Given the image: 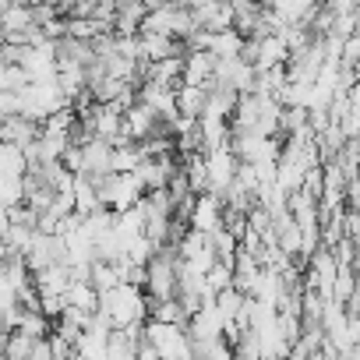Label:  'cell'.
Returning a JSON list of instances; mask_svg holds the SVG:
<instances>
[{"label": "cell", "instance_id": "obj_1", "mask_svg": "<svg viewBox=\"0 0 360 360\" xmlns=\"http://www.w3.org/2000/svg\"><path fill=\"white\" fill-rule=\"evenodd\" d=\"M96 311L110 321V328H124L134 321H145V290L134 283H117L99 293Z\"/></svg>", "mask_w": 360, "mask_h": 360}, {"label": "cell", "instance_id": "obj_2", "mask_svg": "<svg viewBox=\"0 0 360 360\" xmlns=\"http://www.w3.org/2000/svg\"><path fill=\"white\" fill-rule=\"evenodd\" d=\"M60 106H68V96L60 92L57 78H50V82H25L18 89V113H25L36 124H43Z\"/></svg>", "mask_w": 360, "mask_h": 360}, {"label": "cell", "instance_id": "obj_3", "mask_svg": "<svg viewBox=\"0 0 360 360\" xmlns=\"http://www.w3.org/2000/svg\"><path fill=\"white\" fill-rule=\"evenodd\" d=\"M141 335L155 346V353L162 360L176 356V360H188L191 356V339H188V328L176 325V321H155V318H145L141 321Z\"/></svg>", "mask_w": 360, "mask_h": 360}, {"label": "cell", "instance_id": "obj_4", "mask_svg": "<svg viewBox=\"0 0 360 360\" xmlns=\"http://www.w3.org/2000/svg\"><path fill=\"white\" fill-rule=\"evenodd\" d=\"M141 184H138V176L134 173H106V176H99L96 180V195H99V205L103 209H110V212H124V209H131L138 198H141Z\"/></svg>", "mask_w": 360, "mask_h": 360}, {"label": "cell", "instance_id": "obj_5", "mask_svg": "<svg viewBox=\"0 0 360 360\" xmlns=\"http://www.w3.org/2000/svg\"><path fill=\"white\" fill-rule=\"evenodd\" d=\"M202 159H205V173H209V191H212V195H223L226 184L233 180V173H237V155H233V148H230V145H216V148L202 152Z\"/></svg>", "mask_w": 360, "mask_h": 360}, {"label": "cell", "instance_id": "obj_6", "mask_svg": "<svg viewBox=\"0 0 360 360\" xmlns=\"http://www.w3.org/2000/svg\"><path fill=\"white\" fill-rule=\"evenodd\" d=\"M155 131H166L169 134V127H166V120H159L145 103H131V106H124V127H120V134L127 138V141H141V138H148V134H155Z\"/></svg>", "mask_w": 360, "mask_h": 360}, {"label": "cell", "instance_id": "obj_7", "mask_svg": "<svg viewBox=\"0 0 360 360\" xmlns=\"http://www.w3.org/2000/svg\"><path fill=\"white\" fill-rule=\"evenodd\" d=\"M212 82H216V85H226V89H233V92H251L255 68H251L244 57H216Z\"/></svg>", "mask_w": 360, "mask_h": 360}, {"label": "cell", "instance_id": "obj_8", "mask_svg": "<svg viewBox=\"0 0 360 360\" xmlns=\"http://www.w3.org/2000/svg\"><path fill=\"white\" fill-rule=\"evenodd\" d=\"M188 11H191L195 25L209 29V32L233 25V4L230 0H188Z\"/></svg>", "mask_w": 360, "mask_h": 360}, {"label": "cell", "instance_id": "obj_9", "mask_svg": "<svg viewBox=\"0 0 360 360\" xmlns=\"http://www.w3.org/2000/svg\"><path fill=\"white\" fill-rule=\"evenodd\" d=\"M22 258H25L29 272L46 269V265H53V262H64V240H60V233H39V230H36V237H32V244L25 248Z\"/></svg>", "mask_w": 360, "mask_h": 360}, {"label": "cell", "instance_id": "obj_10", "mask_svg": "<svg viewBox=\"0 0 360 360\" xmlns=\"http://www.w3.org/2000/svg\"><path fill=\"white\" fill-rule=\"evenodd\" d=\"M78 148H82V169H78V173H85V176H92V180L113 173V145H110V141L89 138V141H82Z\"/></svg>", "mask_w": 360, "mask_h": 360}, {"label": "cell", "instance_id": "obj_11", "mask_svg": "<svg viewBox=\"0 0 360 360\" xmlns=\"http://www.w3.org/2000/svg\"><path fill=\"white\" fill-rule=\"evenodd\" d=\"M176 169V152H169V155H152V159H141L131 173L138 176V184L145 188V191H152V188H166V176Z\"/></svg>", "mask_w": 360, "mask_h": 360}, {"label": "cell", "instance_id": "obj_12", "mask_svg": "<svg viewBox=\"0 0 360 360\" xmlns=\"http://www.w3.org/2000/svg\"><path fill=\"white\" fill-rule=\"evenodd\" d=\"M219 212H223V198L212 195V191H198L195 202H191V212H188V226L209 233V230L219 226Z\"/></svg>", "mask_w": 360, "mask_h": 360}, {"label": "cell", "instance_id": "obj_13", "mask_svg": "<svg viewBox=\"0 0 360 360\" xmlns=\"http://www.w3.org/2000/svg\"><path fill=\"white\" fill-rule=\"evenodd\" d=\"M321 0H269V11L283 18L286 25H311Z\"/></svg>", "mask_w": 360, "mask_h": 360}, {"label": "cell", "instance_id": "obj_14", "mask_svg": "<svg viewBox=\"0 0 360 360\" xmlns=\"http://www.w3.org/2000/svg\"><path fill=\"white\" fill-rule=\"evenodd\" d=\"M212 68H216V57L209 50H184V71H180V82L209 85L212 82Z\"/></svg>", "mask_w": 360, "mask_h": 360}, {"label": "cell", "instance_id": "obj_15", "mask_svg": "<svg viewBox=\"0 0 360 360\" xmlns=\"http://www.w3.org/2000/svg\"><path fill=\"white\" fill-rule=\"evenodd\" d=\"M0 134H4V141H11V145L25 148V145H32V141H36L39 124H36V120H29L25 113H11V117H0Z\"/></svg>", "mask_w": 360, "mask_h": 360}, {"label": "cell", "instance_id": "obj_16", "mask_svg": "<svg viewBox=\"0 0 360 360\" xmlns=\"http://www.w3.org/2000/svg\"><path fill=\"white\" fill-rule=\"evenodd\" d=\"M68 283H71V265H64V262H53V265L32 272V286L39 290V297L43 293H64Z\"/></svg>", "mask_w": 360, "mask_h": 360}, {"label": "cell", "instance_id": "obj_17", "mask_svg": "<svg viewBox=\"0 0 360 360\" xmlns=\"http://www.w3.org/2000/svg\"><path fill=\"white\" fill-rule=\"evenodd\" d=\"M202 106H205V85H188V82L176 85V113L180 117L198 120Z\"/></svg>", "mask_w": 360, "mask_h": 360}, {"label": "cell", "instance_id": "obj_18", "mask_svg": "<svg viewBox=\"0 0 360 360\" xmlns=\"http://www.w3.org/2000/svg\"><path fill=\"white\" fill-rule=\"evenodd\" d=\"M240 46H244V36H240L233 25L216 29V32L209 36V53H212V57H240Z\"/></svg>", "mask_w": 360, "mask_h": 360}, {"label": "cell", "instance_id": "obj_19", "mask_svg": "<svg viewBox=\"0 0 360 360\" xmlns=\"http://www.w3.org/2000/svg\"><path fill=\"white\" fill-rule=\"evenodd\" d=\"M64 304L82 307V311H96L99 293H96V286H92L89 279H75V276H71V283H68V290H64Z\"/></svg>", "mask_w": 360, "mask_h": 360}, {"label": "cell", "instance_id": "obj_20", "mask_svg": "<svg viewBox=\"0 0 360 360\" xmlns=\"http://www.w3.org/2000/svg\"><path fill=\"white\" fill-rule=\"evenodd\" d=\"M15 328H18V332H25L29 339H39V335H46V332H50V318H46L39 307H22V304H18Z\"/></svg>", "mask_w": 360, "mask_h": 360}, {"label": "cell", "instance_id": "obj_21", "mask_svg": "<svg viewBox=\"0 0 360 360\" xmlns=\"http://www.w3.org/2000/svg\"><path fill=\"white\" fill-rule=\"evenodd\" d=\"M191 356H209V360H230L233 346L226 335H209V339H191Z\"/></svg>", "mask_w": 360, "mask_h": 360}, {"label": "cell", "instance_id": "obj_22", "mask_svg": "<svg viewBox=\"0 0 360 360\" xmlns=\"http://www.w3.org/2000/svg\"><path fill=\"white\" fill-rule=\"evenodd\" d=\"M29 349H32V339L18 328H8L4 332V356L11 360H29Z\"/></svg>", "mask_w": 360, "mask_h": 360}, {"label": "cell", "instance_id": "obj_23", "mask_svg": "<svg viewBox=\"0 0 360 360\" xmlns=\"http://www.w3.org/2000/svg\"><path fill=\"white\" fill-rule=\"evenodd\" d=\"M138 162H141V152H138V145H134V141L113 145V169H117V173H131Z\"/></svg>", "mask_w": 360, "mask_h": 360}, {"label": "cell", "instance_id": "obj_24", "mask_svg": "<svg viewBox=\"0 0 360 360\" xmlns=\"http://www.w3.org/2000/svg\"><path fill=\"white\" fill-rule=\"evenodd\" d=\"M29 360H53V353H50V339H46V335H39V339H32V349H29Z\"/></svg>", "mask_w": 360, "mask_h": 360}, {"label": "cell", "instance_id": "obj_25", "mask_svg": "<svg viewBox=\"0 0 360 360\" xmlns=\"http://www.w3.org/2000/svg\"><path fill=\"white\" fill-rule=\"evenodd\" d=\"M8 258V244H4V237H0V262Z\"/></svg>", "mask_w": 360, "mask_h": 360}, {"label": "cell", "instance_id": "obj_26", "mask_svg": "<svg viewBox=\"0 0 360 360\" xmlns=\"http://www.w3.org/2000/svg\"><path fill=\"white\" fill-rule=\"evenodd\" d=\"M0 356H4V328H0Z\"/></svg>", "mask_w": 360, "mask_h": 360}, {"label": "cell", "instance_id": "obj_27", "mask_svg": "<svg viewBox=\"0 0 360 360\" xmlns=\"http://www.w3.org/2000/svg\"><path fill=\"white\" fill-rule=\"evenodd\" d=\"M4 4H8V0H0V8H4Z\"/></svg>", "mask_w": 360, "mask_h": 360}]
</instances>
